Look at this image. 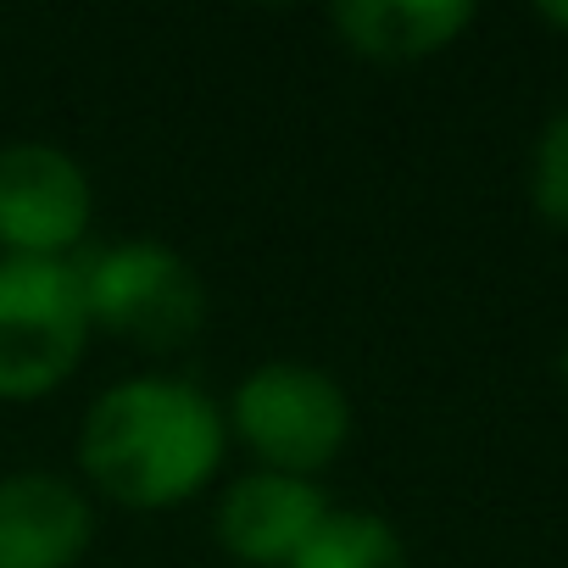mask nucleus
<instances>
[{
	"instance_id": "nucleus-7",
	"label": "nucleus",
	"mask_w": 568,
	"mask_h": 568,
	"mask_svg": "<svg viewBox=\"0 0 568 568\" xmlns=\"http://www.w3.org/2000/svg\"><path fill=\"white\" fill-rule=\"evenodd\" d=\"M95 540L84 490L45 468L0 474V568H73Z\"/></svg>"
},
{
	"instance_id": "nucleus-11",
	"label": "nucleus",
	"mask_w": 568,
	"mask_h": 568,
	"mask_svg": "<svg viewBox=\"0 0 568 568\" xmlns=\"http://www.w3.org/2000/svg\"><path fill=\"white\" fill-rule=\"evenodd\" d=\"M540 18H546L551 29H562V34H568V0H546V7H540Z\"/></svg>"
},
{
	"instance_id": "nucleus-9",
	"label": "nucleus",
	"mask_w": 568,
	"mask_h": 568,
	"mask_svg": "<svg viewBox=\"0 0 568 568\" xmlns=\"http://www.w3.org/2000/svg\"><path fill=\"white\" fill-rule=\"evenodd\" d=\"M291 568H407V540L379 513H335L313 529V540L291 557Z\"/></svg>"
},
{
	"instance_id": "nucleus-8",
	"label": "nucleus",
	"mask_w": 568,
	"mask_h": 568,
	"mask_svg": "<svg viewBox=\"0 0 568 568\" xmlns=\"http://www.w3.org/2000/svg\"><path fill=\"white\" fill-rule=\"evenodd\" d=\"M329 23L352 57L396 68L457 45V34L474 23V7L468 0H341Z\"/></svg>"
},
{
	"instance_id": "nucleus-5",
	"label": "nucleus",
	"mask_w": 568,
	"mask_h": 568,
	"mask_svg": "<svg viewBox=\"0 0 568 568\" xmlns=\"http://www.w3.org/2000/svg\"><path fill=\"white\" fill-rule=\"evenodd\" d=\"M95 190L79 156L45 140L0 151V245L12 256H68L84 245Z\"/></svg>"
},
{
	"instance_id": "nucleus-10",
	"label": "nucleus",
	"mask_w": 568,
	"mask_h": 568,
	"mask_svg": "<svg viewBox=\"0 0 568 568\" xmlns=\"http://www.w3.org/2000/svg\"><path fill=\"white\" fill-rule=\"evenodd\" d=\"M529 201L535 212L568 234V106H557L546 118V129L535 134L529 151Z\"/></svg>"
},
{
	"instance_id": "nucleus-2",
	"label": "nucleus",
	"mask_w": 568,
	"mask_h": 568,
	"mask_svg": "<svg viewBox=\"0 0 568 568\" xmlns=\"http://www.w3.org/2000/svg\"><path fill=\"white\" fill-rule=\"evenodd\" d=\"M90 329H106L140 352H179L206 324L201 273L162 240H118L95 245L79 262Z\"/></svg>"
},
{
	"instance_id": "nucleus-1",
	"label": "nucleus",
	"mask_w": 568,
	"mask_h": 568,
	"mask_svg": "<svg viewBox=\"0 0 568 568\" xmlns=\"http://www.w3.org/2000/svg\"><path fill=\"white\" fill-rule=\"evenodd\" d=\"M217 402L179 374H134L95 396L79 429L90 485L134 513H162L206 490L223 463Z\"/></svg>"
},
{
	"instance_id": "nucleus-3",
	"label": "nucleus",
	"mask_w": 568,
	"mask_h": 568,
	"mask_svg": "<svg viewBox=\"0 0 568 568\" xmlns=\"http://www.w3.org/2000/svg\"><path fill=\"white\" fill-rule=\"evenodd\" d=\"M90 313L73 256H0V402L51 396L84 357Z\"/></svg>"
},
{
	"instance_id": "nucleus-4",
	"label": "nucleus",
	"mask_w": 568,
	"mask_h": 568,
	"mask_svg": "<svg viewBox=\"0 0 568 568\" xmlns=\"http://www.w3.org/2000/svg\"><path fill=\"white\" fill-rule=\"evenodd\" d=\"M229 424L267 474L313 479L352 440V396L307 363H262L229 396Z\"/></svg>"
},
{
	"instance_id": "nucleus-12",
	"label": "nucleus",
	"mask_w": 568,
	"mask_h": 568,
	"mask_svg": "<svg viewBox=\"0 0 568 568\" xmlns=\"http://www.w3.org/2000/svg\"><path fill=\"white\" fill-rule=\"evenodd\" d=\"M557 368H562V385H568V341H562V357H557Z\"/></svg>"
},
{
	"instance_id": "nucleus-6",
	"label": "nucleus",
	"mask_w": 568,
	"mask_h": 568,
	"mask_svg": "<svg viewBox=\"0 0 568 568\" xmlns=\"http://www.w3.org/2000/svg\"><path fill=\"white\" fill-rule=\"evenodd\" d=\"M324 518H329V501L313 479L256 468L223 490L212 529H217V546L251 568H291V557L313 540Z\"/></svg>"
}]
</instances>
